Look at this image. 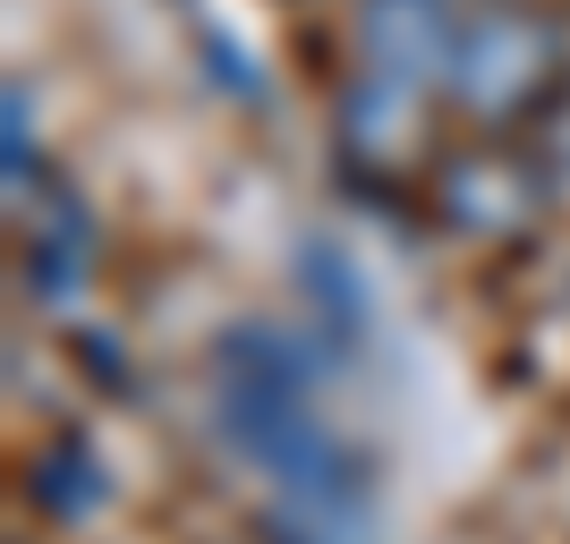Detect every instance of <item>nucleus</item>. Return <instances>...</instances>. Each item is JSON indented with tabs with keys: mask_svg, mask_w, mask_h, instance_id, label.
<instances>
[{
	"mask_svg": "<svg viewBox=\"0 0 570 544\" xmlns=\"http://www.w3.org/2000/svg\"><path fill=\"white\" fill-rule=\"evenodd\" d=\"M553 86V34L546 18L528 9H502V18H476L460 34V69H452V95L485 119H511Z\"/></svg>",
	"mask_w": 570,
	"mask_h": 544,
	"instance_id": "1",
	"label": "nucleus"
},
{
	"mask_svg": "<svg viewBox=\"0 0 570 544\" xmlns=\"http://www.w3.org/2000/svg\"><path fill=\"white\" fill-rule=\"evenodd\" d=\"M357 34H366V69L409 77V86H443L460 69L452 0H366Z\"/></svg>",
	"mask_w": 570,
	"mask_h": 544,
	"instance_id": "2",
	"label": "nucleus"
},
{
	"mask_svg": "<svg viewBox=\"0 0 570 544\" xmlns=\"http://www.w3.org/2000/svg\"><path fill=\"white\" fill-rule=\"evenodd\" d=\"M528 205H537V188H528V170L511 162V154H460L452 170H443V214L460 221V230H520Z\"/></svg>",
	"mask_w": 570,
	"mask_h": 544,
	"instance_id": "3",
	"label": "nucleus"
},
{
	"mask_svg": "<svg viewBox=\"0 0 570 544\" xmlns=\"http://www.w3.org/2000/svg\"><path fill=\"white\" fill-rule=\"evenodd\" d=\"M95 273V221L77 196H43V214H35V238H26V289L51 298V307H69L77 289Z\"/></svg>",
	"mask_w": 570,
	"mask_h": 544,
	"instance_id": "4",
	"label": "nucleus"
},
{
	"mask_svg": "<svg viewBox=\"0 0 570 544\" xmlns=\"http://www.w3.org/2000/svg\"><path fill=\"white\" fill-rule=\"evenodd\" d=\"M417 95L426 86H409V77H383V69H366L341 95V137L357 145V154H401L409 145V128H417Z\"/></svg>",
	"mask_w": 570,
	"mask_h": 544,
	"instance_id": "5",
	"label": "nucleus"
},
{
	"mask_svg": "<svg viewBox=\"0 0 570 544\" xmlns=\"http://www.w3.org/2000/svg\"><path fill=\"white\" fill-rule=\"evenodd\" d=\"M26 494L43 502L51 520H86V511L111 494V476H102V459L77 443V434H60V443L35 451V468H26Z\"/></svg>",
	"mask_w": 570,
	"mask_h": 544,
	"instance_id": "6",
	"label": "nucleus"
},
{
	"mask_svg": "<svg viewBox=\"0 0 570 544\" xmlns=\"http://www.w3.org/2000/svg\"><path fill=\"white\" fill-rule=\"evenodd\" d=\"M298 281H307V298L324 307V324H333V332H357V324H366V289H357V273H350V256H341V247H324V238H315V247H298Z\"/></svg>",
	"mask_w": 570,
	"mask_h": 544,
	"instance_id": "7",
	"label": "nucleus"
}]
</instances>
